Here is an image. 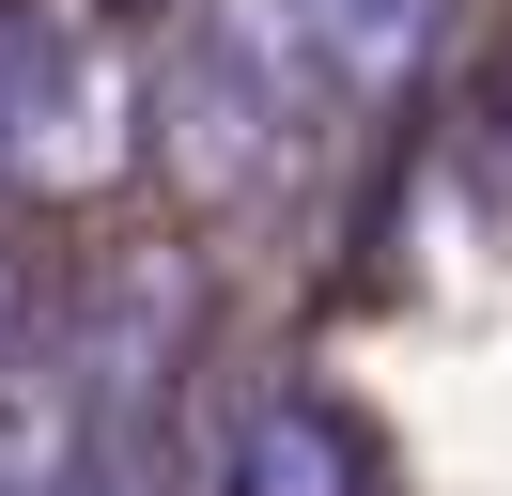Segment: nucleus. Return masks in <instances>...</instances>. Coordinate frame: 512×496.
Here are the masks:
<instances>
[{
  "instance_id": "1",
  "label": "nucleus",
  "mask_w": 512,
  "mask_h": 496,
  "mask_svg": "<svg viewBox=\"0 0 512 496\" xmlns=\"http://www.w3.org/2000/svg\"><path fill=\"white\" fill-rule=\"evenodd\" d=\"M295 31H280V0H264V16H171V47H156V171H171V202L187 217H233V202H264V186H280V155H295Z\"/></svg>"
},
{
  "instance_id": "4",
  "label": "nucleus",
  "mask_w": 512,
  "mask_h": 496,
  "mask_svg": "<svg viewBox=\"0 0 512 496\" xmlns=\"http://www.w3.org/2000/svg\"><path fill=\"white\" fill-rule=\"evenodd\" d=\"M218 496H388V434L326 388H249L218 419Z\"/></svg>"
},
{
  "instance_id": "5",
  "label": "nucleus",
  "mask_w": 512,
  "mask_h": 496,
  "mask_svg": "<svg viewBox=\"0 0 512 496\" xmlns=\"http://www.w3.org/2000/svg\"><path fill=\"white\" fill-rule=\"evenodd\" d=\"M140 450H109L94 388L63 372V341H0V496H109Z\"/></svg>"
},
{
  "instance_id": "7",
  "label": "nucleus",
  "mask_w": 512,
  "mask_h": 496,
  "mask_svg": "<svg viewBox=\"0 0 512 496\" xmlns=\"http://www.w3.org/2000/svg\"><path fill=\"white\" fill-rule=\"evenodd\" d=\"M0 341H32V279H16V248H0Z\"/></svg>"
},
{
  "instance_id": "3",
  "label": "nucleus",
  "mask_w": 512,
  "mask_h": 496,
  "mask_svg": "<svg viewBox=\"0 0 512 496\" xmlns=\"http://www.w3.org/2000/svg\"><path fill=\"white\" fill-rule=\"evenodd\" d=\"M63 372L94 388V419H109V450H156V419H171V372H187V341H202V279L187 264H94L63 295Z\"/></svg>"
},
{
  "instance_id": "6",
  "label": "nucleus",
  "mask_w": 512,
  "mask_h": 496,
  "mask_svg": "<svg viewBox=\"0 0 512 496\" xmlns=\"http://www.w3.org/2000/svg\"><path fill=\"white\" fill-rule=\"evenodd\" d=\"M280 31L342 93H419V62L450 47V0H280Z\"/></svg>"
},
{
  "instance_id": "2",
  "label": "nucleus",
  "mask_w": 512,
  "mask_h": 496,
  "mask_svg": "<svg viewBox=\"0 0 512 496\" xmlns=\"http://www.w3.org/2000/svg\"><path fill=\"white\" fill-rule=\"evenodd\" d=\"M156 140L125 31L94 16H0V202H94Z\"/></svg>"
}]
</instances>
